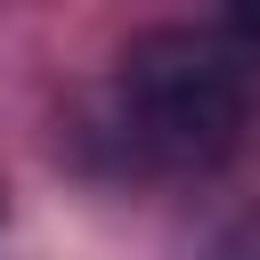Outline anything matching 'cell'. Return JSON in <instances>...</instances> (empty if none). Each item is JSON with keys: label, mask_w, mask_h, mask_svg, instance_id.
Segmentation results:
<instances>
[{"label": "cell", "mask_w": 260, "mask_h": 260, "mask_svg": "<svg viewBox=\"0 0 260 260\" xmlns=\"http://www.w3.org/2000/svg\"><path fill=\"white\" fill-rule=\"evenodd\" d=\"M252 130V65L219 32H138L106 81V138L138 171H219Z\"/></svg>", "instance_id": "1"}, {"label": "cell", "mask_w": 260, "mask_h": 260, "mask_svg": "<svg viewBox=\"0 0 260 260\" xmlns=\"http://www.w3.org/2000/svg\"><path fill=\"white\" fill-rule=\"evenodd\" d=\"M228 24H236L244 41H260V0H228Z\"/></svg>", "instance_id": "2"}]
</instances>
